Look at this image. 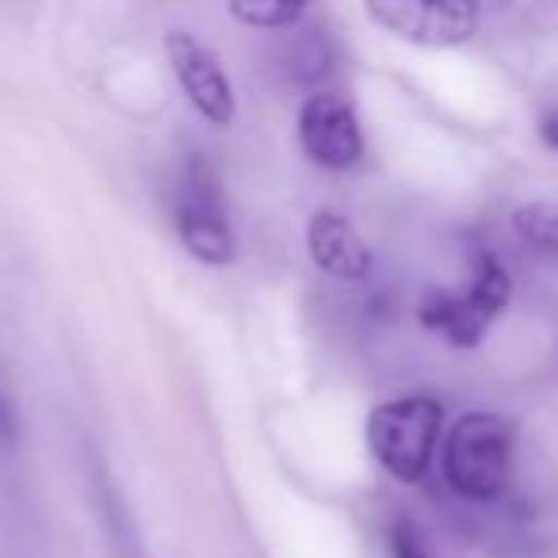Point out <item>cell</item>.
Instances as JSON below:
<instances>
[{
    "label": "cell",
    "mask_w": 558,
    "mask_h": 558,
    "mask_svg": "<svg viewBox=\"0 0 558 558\" xmlns=\"http://www.w3.org/2000/svg\"><path fill=\"white\" fill-rule=\"evenodd\" d=\"M512 451H517V425L509 417L486 410L463 413L444 436V482L463 501H497L512 482Z\"/></svg>",
    "instance_id": "cell-1"
},
{
    "label": "cell",
    "mask_w": 558,
    "mask_h": 558,
    "mask_svg": "<svg viewBox=\"0 0 558 558\" xmlns=\"http://www.w3.org/2000/svg\"><path fill=\"white\" fill-rule=\"evenodd\" d=\"M444 428V405L433 395H405L383 402L367 417V444L383 471L398 482H421L433 466V451Z\"/></svg>",
    "instance_id": "cell-3"
},
{
    "label": "cell",
    "mask_w": 558,
    "mask_h": 558,
    "mask_svg": "<svg viewBox=\"0 0 558 558\" xmlns=\"http://www.w3.org/2000/svg\"><path fill=\"white\" fill-rule=\"evenodd\" d=\"M20 440V421H16V410H12L9 395L0 387V448H12Z\"/></svg>",
    "instance_id": "cell-12"
},
{
    "label": "cell",
    "mask_w": 558,
    "mask_h": 558,
    "mask_svg": "<svg viewBox=\"0 0 558 558\" xmlns=\"http://www.w3.org/2000/svg\"><path fill=\"white\" fill-rule=\"evenodd\" d=\"M306 241H311V256L326 276L356 283V279L372 276V248L356 233V226L337 210H318L306 226Z\"/></svg>",
    "instance_id": "cell-8"
},
{
    "label": "cell",
    "mask_w": 558,
    "mask_h": 558,
    "mask_svg": "<svg viewBox=\"0 0 558 558\" xmlns=\"http://www.w3.org/2000/svg\"><path fill=\"white\" fill-rule=\"evenodd\" d=\"M509 299L512 279L505 264L494 253H478L463 291H428L421 299V326L456 349H474L505 314Z\"/></svg>",
    "instance_id": "cell-2"
},
{
    "label": "cell",
    "mask_w": 558,
    "mask_h": 558,
    "mask_svg": "<svg viewBox=\"0 0 558 558\" xmlns=\"http://www.w3.org/2000/svg\"><path fill=\"white\" fill-rule=\"evenodd\" d=\"M172 218L184 248L203 264H230L238 256V241L230 230L226 199L218 177L207 161L192 157L177 180V199H172Z\"/></svg>",
    "instance_id": "cell-4"
},
{
    "label": "cell",
    "mask_w": 558,
    "mask_h": 558,
    "mask_svg": "<svg viewBox=\"0 0 558 558\" xmlns=\"http://www.w3.org/2000/svg\"><path fill=\"white\" fill-rule=\"evenodd\" d=\"M230 16L260 32H283L306 20V4H276V0H241L230 4Z\"/></svg>",
    "instance_id": "cell-10"
},
{
    "label": "cell",
    "mask_w": 558,
    "mask_h": 558,
    "mask_svg": "<svg viewBox=\"0 0 558 558\" xmlns=\"http://www.w3.org/2000/svg\"><path fill=\"white\" fill-rule=\"evenodd\" d=\"M390 550H395V558H436L433 547L425 543V535H421L410 520H398V524L390 527Z\"/></svg>",
    "instance_id": "cell-11"
},
{
    "label": "cell",
    "mask_w": 558,
    "mask_h": 558,
    "mask_svg": "<svg viewBox=\"0 0 558 558\" xmlns=\"http://www.w3.org/2000/svg\"><path fill=\"white\" fill-rule=\"evenodd\" d=\"M367 20L417 47H463L482 24L478 4L466 0H372Z\"/></svg>",
    "instance_id": "cell-5"
},
{
    "label": "cell",
    "mask_w": 558,
    "mask_h": 558,
    "mask_svg": "<svg viewBox=\"0 0 558 558\" xmlns=\"http://www.w3.org/2000/svg\"><path fill=\"white\" fill-rule=\"evenodd\" d=\"M299 142L303 154L322 169H352L364 157V131L352 104L337 93H314L299 108Z\"/></svg>",
    "instance_id": "cell-6"
},
{
    "label": "cell",
    "mask_w": 558,
    "mask_h": 558,
    "mask_svg": "<svg viewBox=\"0 0 558 558\" xmlns=\"http://www.w3.org/2000/svg\"><path fill=\"white\" fill-rule=\"evenodd\" d=\"M539 138H543V146L558 149V96L547 104V108H543V116H539Z\"/></svg>",
    "instance_id": "cell-13"
},
{
    "label": "cell",
    "mask_w": 558,
    "mask_h": 558,
    "mask_svg": "<svg viewBox=\"0 0 558 558\" xmlns=\"http://www.w3.org/2000/svg\"><path fill=\"white\" fill-rule=\"evenodd\" d=\"M165 54H169V65H172V73H177L180 88L187 93V100H192V108L199 111L207 123L230 126L233 88L215 50L195 39L192 32H169L165 35Z\"/></svg>",
    "instance_id": "cell-7"
},
{
    "label": "cell",
    "mask_w": 558,
    "mask_h": 558,
    "mask_svg": "<svg viewBox=\"0 0 558 558\" xmlns=\"http://www.w3.org/2000/svg\"><path fill=\"white\" fill-rule=\"evenodd\" d=\"M512 230L527 248L558 260V203H524L512 210Z\"/></svg>",
    "instance_id": "cell-9"
}]
</instances>
